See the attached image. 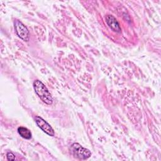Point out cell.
Returning <instances> with one entry per match:
<instances>
[{
	"mask_svg": "<svg viewBox=\"0 0 161 161\" xmlns=\"http://www.w3.org/2000/svg\"><path fill=\"white\" fill-rule=\"evenodd\" d=\"M33 88L37 96L42 99L43 103L49 105L52 104V96L47 87L42 81L39 80H35L33 82Z\"/></svg>",
	"mask_w": 161,
	"mask_h": 161,
	"instance_id": "6da1fadb",
	"label": "cell"
},
{
	"mask_svg": "<svg viewBox=\"0 0 161 161\" xmlns=\"http://www.w3.org/2000/svg\"><path fill=\"white\" fill-rule=\"evenodd\" d=\"M70 150L73 155L80 160L87 159L91 155V153L88 149L84 148L78 143H74L70 147Z\"/></svg>",
	"mask_w": 161,
	"mask_h": 161,
	"instance_id": "7a4b0ae2",
	"label": "cell"
},
{
	"mask_svg": "<svg viewBox=\"0 0 161 161\" xmlns=\"http://www.w3.org/2000/svg\"><path fill=\"white\" fill-rule=\"evenodd\" d=\"M14 26L16 35L23 41L28 42L30 38V33L26 26L18 19L14 20Z\"/></svg>",
	"mask_w": 161,
	"mask_h": 161,
	"instance_id": "3957f363",
	"label": "cell"
},
{
	"mask_svg": "<svg viewBox=\"0 0 161 161\" xmlns=\"http://www.w3.org/2000/svg\"><path fill=\"white\" fill-rule=\"evenodd\" d=\"M35 122L38 126L45 133L48 135L49 136H53L55 135V132L52 127L50 126L49 123H48L44 119H43L42 117L36 116L35 118Z\"/></svg>",
	"mask_w": 161,
	"mask_h": 161,
	"instance_id": "277c9868",
	"label": "cell"
},
{
	"mask_svg": "<svg viewBox=\"0 0 161 161\" xmlns=\"http://www.w3.org/2000/svg\"><path fill=\"white\" fill-rule=\"evenodd\" d=\"M105 19L107 25L111 29V30L116 33H121V28L119 23L115 17H114L113 15L108 14L105 16Z\"/></svg>",
	"mask_w": 161,
	"mask_h": 161,
	"instance_id": "5b68a950",
	"label": "cell"
},
{
	"mask_svg": "<svg viewBox=\"0 0 161 161\" xmlns=\"http://www.w3.org/2000/svg\"><path fill=\"white\" fill-rule=\"evenodd\" d=\"M18 132L20 135V136L25 138L29 140L31 138V131L26 128L24 126H19L18 128Z\"/></svg>",
	"mask_w": 161,
	"mask_h": 161,
	"instance_id": "8992f818",
	"label": "cell"
},
{
	"mask_svg": "<svg viewBox=\"0 0 161 161\" xmlns=\"http://www.w3.org/2000/svg\"><path fill=\"white\" fill-rule=\"evenodd\" d=\"M6 157H7V160H14L15 159L14 155L11 152H8L7 155H6Z\"/></svg>",
	"mask_w": 161,
	"mask_h": 161,
	"instance_id": "52a82bcc",
	"label": "cell"
}]
</instances>
